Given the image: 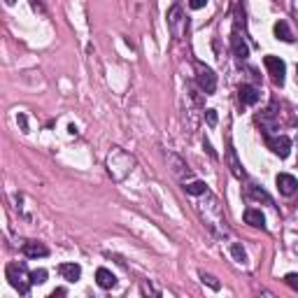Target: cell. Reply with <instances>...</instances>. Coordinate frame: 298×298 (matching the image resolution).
Instances as JSON below:
<instances>
[{
    "label": "cell",
    "mask_w": 298,
    "mask_h": 298,
    "mask_svg": "<svg viewBox=\"0 0 298 298\" xmlns=\"http://www.w3.org/2000/svg\"><path fill=\"white\" fill-rule=\"evenodd\" d=\"M133 166H135V159L131 154H126L122 147H112V152L107 154V170H110L112 180L122 182L124 177L133 170Z\"/></svg>",
    "instance_id": "1"
},
{
    "label": "cell",
    "mask_w": 298,
    "mask_h": 298,
    "mask_svg": "<svg viewBox=\"0 0 298 298\" xmlns=\"http://www.w3.org/2000/svg\"><path fill=\"white\" fill-rule=\"evenodd\" d=\"M5 275H7V282H10V287H14L19 293L26 296L28 289H31V275L26 273V265L23 263H10L5 268Z\"/></svg>",
    "instance_id": "2"
},
{
    "label": "cell",
    "mask_w": 298,
    "mask_h": 298,
    "mask_svg": "<svg viewBox=\"0 0 298 298\" xmlns=\"http://www.w3.org/2000/svg\"><path fill=\"white\" fill-rule=\"evenodd\" d=\"M168 28H170L172 38H177V40L184 38V31H187V17H184L182 5H180V3H175V5L168 10Z\"/></svg>",
    "instance_id": "3"
},
{
    "label": "cell",
    "mask_w": 298,
    "mask_h": 298,
    "mask_svg": "<svg viewBox=\"0 0 298 298\" xmlns=\"http://www.w3.org/2000/svg\"><path fill=\"white\" fill-rule=\"evenodd\" d=\"M196 82H198L200 91L205 96H212L217 91V75L205 66H198V75H196Z\"/></svg>",
    "instance_id": "4"
},
{
    "label": "cell",
    "mask_w": 298,
    "mask_h": 298,
    "mask_svg": "<svg viewBox=\"0 0 298 298\" xmlns=\"http://www.w3.org/2000/svg\"><path fill=\"white\" fill-rule=\"evenodd\" d=\"M263 66L268 68L273 82H275L277 86H282V84H284V72H287V66H284V61H282L280 56H265V58H263Z\"/></svg>",
    "instance_id": "5"
},
{
    "label": "cell",
    "mask_w": 298,
    "mask_h": 298,
    "mask_svg": "<svg viewBox=\"0 0 298 298\" xmlns=\"http://www.w3.org/2000/svg\"><path fill=\"white\" fill-rule=\"evenodd\" d=\"M265 142H268V147H271L280 159H287L289 152H291V140H289L287 135H280V138H271V135H268Z\"/></svg>",
    "instance_id": "6"
},
{
    "label": "cell",
    "mask_w": 298,
    "mask_h": 298,
    "mask_svg": "<svg viewBox=\"0 0 298 298\" xmlns=\"http://www.w3.org/2000/svg\"><path fill=\"white\" fill-rule=\"evenodd\" d=\"M275 184H277V189H280L282 196H293V193H296V189H298L296 177L289 175V172H280V175H277V180H275Z\"/></svg>",
    "instance_id": "7"
},
{
    "label": "cell",
    "mask_w": 298,
    "mask_h": 298,
    "mask_svg": "<svg viewBox=\"0 0 298 298\" xmlns=\"http://www.w3.org/2000/svg\"><path fill=\"white\" fill-rule=\"evenodd\" d=\"M237 96H240V100H243L245 105H256L261 100V94L256 86H249V84H243L240 86V91H237Z\"/></svg>",
    "instance_id": "8"
},
{
    "label": "cell",
    "mask_w": 298,
    "mask_h": 298,
    "mask_svg": "<svg viewBox=\"0 0 298 298\" xmlns=\"http://www.w3.org/2000/svg\"><path fill=\"white\" fill-rule=\"evenodd\" d=\"M21 252H23V256H28V259H38V256L49 254V249L44 247L42 243H23Z\"/></svg>",
    "instance_id": "9"
},
{
    "label": "cell",
    "mask_w": 298,
    "mask_h": 298,
    "mask_svg": "<svg viewBox=\"0 0 298 298\" xmlns=\"http://www.w3.org/2000/svg\"><path fill=\"white\" fill-rule=\"evenodd\" d=\"M58 273H61V277L68 282H77L79 277H82V268H79L77 263H61L58 265Z\"/></svg>",
    "instance_id": "10"
},
{
    "label": "cell",
    "mask_w": 298,
    "mask_h": 298,
    "mask_svg": "<svg viewBox=\"0 0 298 298\" xmlns=\"http://www.w3.org/2000/svg\"><path fill=\"white\" fill-rule=\"evenodd\" d=\"M245 224H249V226L254 228H265V217L261 210H254V207H249V210H245Z\"/></svg>",
    "instance_id": "11"
},
{
    "label": "cell",
    "mask_w": 298,
    "mask_h": 298,
    "mask_svg": "<svg viewBox=\"0 0 298 298\" xmlns=\"http://www.w3.org/2000/svg\"><path fill=\"white\" fill-rule=\"evenodd\" d=\"M231 47H233V51H235L237 58H243V61H245V58L249 56V47H247V42H245V40L240 38V33H237V31L231 35Z\"/></svg>",
    "instance_id": "12"
},
{
    "label": "cell",
    "mask_w": 298,
    "mask_h": 298,
    "mask_svg": "<svg viewBox=\"0 0 298 298\" xmlns=\"http://www.w3.org/2000/svg\"><path fill=\"white\" fill-rule=\"evenodd\" d=\"M96 282H98L100 289H112L116 284V277L112 275L107 268H98V271H96Z\"/></svg>",
    "instance_id": "13"
},
{
    "label": "cell",
    "mask_w": 298,
    "mask_h": 298,
    "mask_svg": "<svg viewBox=\"0 0 298 298\" xmlns=\"http://www.w3.org/2000/svg\"><path fill=\"white\" fill-rule=\"evenodd\" d=\"M273 31H275V38H277V40H282V42H289V44L293 42V33L289 31L287 21H277Z\"/></svg>",
    "instance_id": "14"
},
{
    "label": "cell",
    "mask_w": 298,
    "mask_h": 298,
    "mask_svg": "<svg viewBox=\"0 0 298 298\" xmlns=\"http://www.w3.org/2000/svg\"><path fill=\"white\" fill-rule=\"evenodd\" d=\"M184 189H187V193H191V196H203V193L207 191V184L205 182H191V184H184Z\"/></svg>",
    "instance_id": "15"
},
{
    "label": "cell",
    "mask_w": 298,
    "mask_h": 298,
    "mask_svg": "<svg viewBox=\"0 0 298 298\" xmlns=\"http://www.w3.org/2000/svg\"><path fill=\"white\" fill-rule=\"evenodd\" d=\"M231 254H233V259L237 261V263H245L247 261V254H245V249H243V245H237V243H233L231 245Z\"/></svg>",
    "instance_id": "16"
},
{
    "label": "cell",
    "mask_w": 298,
    "mask_h": 298,
    "mask_svg": "<svg viewBox=\"0 0 298 298\" xmlns=\"http://www.w3.org/2000/svg\"><path fill=\"white\" fill-rule=\"evenodd\" d=\"M228 159H231V166H233V175L243 180V177H245V172L240 170V163H237V159H235V149H233V147L228 149Z\"/></svg>",
    "instance_id": "17"
},
{
    "label": "cell",
    "mask_w": 298,
    "mask_h": 298,
    "mask_svg": "<svg viewBox=\"0 0 298 298\" xmlns=\"http://www.w3.org/2000/svg\"><path fill=\"white\" fill-rule=\"evenodd\" d=\"M31 282H33V284H44V282H47V271H42V268H40V271H33L31 273Z\"/></svg>",
    "instance_id": "18"
},
{
    "label": "cell",
    "mask_w": 298,
    "mask_h": 298,
    "mask_svg": "<svg viewBox=\"0 0 298 298\" xmlns=\"http://www.w3.org/2000/svg\"><path fill=\"white\" fill-rule=\"evenodd\" d=\"M284 282H287L293 291H298V273H289V275L284 277Z\"/></svg>",
    "instance_id": "19"
},
{
    "label": "cell",
    "mask_w": 298,
    "mask_h": 298,
    "mask_svg": "<svg viewBox=\"0 0 298 298\" xmlns=\"http://www.w3.org/2000/svg\"><path fill=\"white\" fill-rule=\"evenodd\" d=\"M252 193H254V198H263L268 205H273L271 196H268V193H265V191H259V189H256V187H252Z\"/></svg>",
    "instance_id": "20"
},
{
    "label": "cell",
    "mask_w": 298,
    "mask_h": 298,
    "mask_svg": "<svg viewBox=\"0 0 298 298\" xmlns=\"http://www.w3.org/2000/svg\"><path fill=\"white\" fill-rule=\"evenodd\" d=\"M205 119H207L210 126H217V112L215 110H205Z\"/></svg>",
    "instance_id": "21"
},
{
    "label": "cell",
    "mask_w": 298,
    "mask_h": 298,
    "mask_svg": "<svg viewBox=\"0 0 298 298\" xmlns=\"http://www.w3.org/2000/svg\"><path fill=\"white\" fill-rule=\"evenodd\" d=\"M205 3H207V0H189V7H191V10H203Z\"/></svg>",
    "instance_id": "22"
},
{
    "label": "cell",
    "mask_w": 298,
    "mask_h": 298,
    "mask_svg": "<svg viewBox=\"0 0 298 298\" xmlns=\"http://www.w3.org/2000/svg\"><path fill=\"white\" fill-rule=\"evenodd\" d=\"M203 282H207V284H210L212 289H219V282H217L212 275H205V273H203Z\"/></svg>",
    "instance_id": "23"
},
{
    "label": "cell",
    "mask_w": 298,
    "mask_h": 298,
    "mask_svg": "<svg viewBox=\"0 0 298 298\" xmlns=\"http://www.w3.org/2000/svg\"><path fill=\"white\" fill-rule=\"evenodd\" d=\"M17 122H19V126H21V131H23V133H28V122H26V114H19V116H17Z\"/></svg>",
    "instance_id": "24"
},
{
    "label": "cell",
    "mask_w": 298,
    "mask_h": 298,
    "mask_svg": "<svg viewBox=\"0 0 298 298\" xmlns=\"http://www.w3.org/2000/svg\"><path fill=\"white\" fill-rule=\"evenodd\" d=\"M203 147H205V149H207V154H210V156H212V159H217V152H215V149H212V144H210V142H207V140H203Z\"/></svg>",
    "instance_id": "25"
},
{
    "label": "cell",
    "mask_w": 298,
    "mask_h": 298,
    "mask_svg": "<svg viewBox=\"0 0 298 298\" xmlns=\"http://www.w3.org/2000/svg\"><path fill=\"white\" fill-rule=\"evenodd\" d=\"M51 296H54V298H56V296H66V289H56V291L51 293Z\"/></svg>",
    "instance_id": "26"
},
{
    "label": "cell",
    "mask_w": 298,
    "mask_h": 298,
    "mask_svg": "<svg viewBox=\"0 0 298 298\" xmlns=\"http://www.w3.org/2000/svg\"><path fill=\"white\" fill-rule=\"evenodd\" d=\"M14 3H17V0H5V5H14Z\"/></svg>",
    "instance_id": "27"
},
{
    "label": "cell",
    "mask_w": 298,
    "mask_h": 298,
    "mask_svg": "<svg viewBox=\"0 0 298 298\" xmlns=\"http://www.w3.org/2000/svg\"><path fill=\"white\" fill-rule=\"evenodd\" d=\"M296 77H298V66H296Z\"/></svg>",
    "instance_id": "28"
}]
</instances>
